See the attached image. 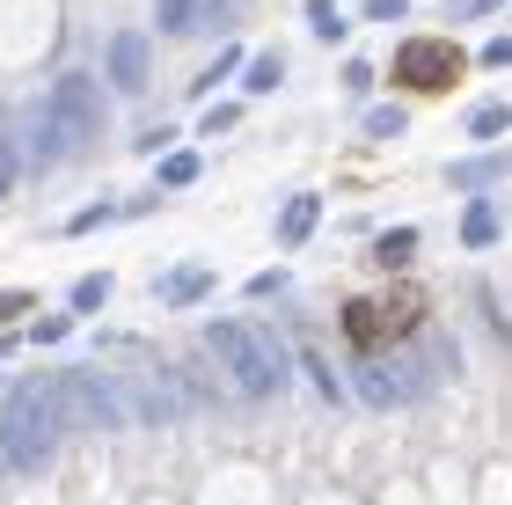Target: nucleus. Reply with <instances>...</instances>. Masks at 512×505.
I'll return each mask as SVG.
<instances>
[{
	"instance_id": "16",
	"label": "nucleus",
	"mask_w": 512,
	"mask_h": 505,
	"mask_svg": "<svg viewBox=\"0 0 512 505\" xmlns=\"http://www.w3.org/2000/svg\"><path fill=\"white\" fill-rule=\"evenodd\" d=\"M278 81H286V52H256L249 59V96H271Z\"/></svg>"
},
{
	"instance_id": "22",
	"label": "nucleus",
	"mask_w": 512,
	"mask_h": 505,
	"mask_svg": "<svg viewBox=\"0 0 512 505\" xmlns=\"http://www.w3.org/2000/svg\"><path fill=\"white\" fill-rule=\"evenodd\" d=\"M183 183H198V154H169L161 162V191H183Z\"/></svg>"
},
{
	"instance_id": "15",
	"label": "nucleus",
	"mask_w": 512,
	"mask_h": 505,
	"mask_svg": "<svg viewBox=\"0 0 512 505\" xmlns=\"http://www.w3.org/2000/svg\"><path fill=\"white\" fill-rule=\"evenodd\" d=\"M498 132H512V103H476L469 110V140H498Z\"/></svg>"
},
{
	"instance_id": "14",
	"label": "nucleus",
	"mask_w": 512,
	"mask_h": 505,
	"mask_svg": "<svg viewBox=\"0 0 512 505\" xmlns=\"http://www.w3.org/2000/svg\"><path fill=\"white\" fill-rule=\"evenodd\" d=\"M498 235H505V220H498V205H483V198H476V205H469V213H461V242H469V249H491Z\"/></svg>"
},
{
	"instance_id": "18",
	"label": "nucleus",
	"mask_w": 512,
	"mask_h": 505,
	"mask_svg": "<svg viewBox=\"0 0 512 505\" xmlns=\"http://www.w3.org/2000/svg\"><path fill=\"white\" fill-rule=\"evenodd\" d=\"M410 249H417V227H388V235L374 242V264L395 271V264H410Z\"/></svg>"
},
{
	"instance_id": "6",
	"label": "nucleus",
	"mask_w": 512,
	"mask_h": 505,
	"mask_svg": "<svg viewBox=\"0 0 512 505\" xmlns=\"http://www.w3.org/2000/svg\"><path fill=\"white\" fill-rule=\"evenodd\" d=\"M395 81L425 88V96L454 88L461 81V44L454 37H410V44H395Z\"/></svg>"
},
{
	"instance_id": "7",
	"label": "nucleus",
	"mask_w": 512,
	"mask_h": 505,
	"mask_svg": "<svg viewBox=\"0 0 512 505\" xmlns=\"http://www.w3.org/2000/svg\"><path fill=\"white\" fill-rule=\"evenodd\" d=\"M103 81L118 88V96H139V88L154 81V37L147 30H118L103 44Z\"/></svg>"
},
{
	"instance_id": "25",
	"label": "nucleus",
	"mask_w": 512,
	"mask_h": 505,
	"mask_svg": "<svg viewBox=\"0 0 512 505\" xmlns=\"http://www.w3.org/2000/svg\"><path fill=\"white\" fill-rule=\"evenodd\" d=\"M118 213H125V205H110V198H103V205H81V213L66 220V227H74V235H88V227H103V220H118Z\"/></svg>"
},
{
	"instance_id": "4",
	"label": "nucleus",
	"mask_w": 512,
	"mask_h": 505,
	"mask_svg": "<svg viewBox=\"0 0 512 505\" xmlns=\"http://www.w3.org/2000/svg\"><path fill=\"white\" fill-rule=\"evenodd\" d=\"M44 103H52V118H59L66 154H88L103 140V81L96 74H59L52 88H44Z\"/></svg>"
},
{
	"instance_id": "8",
	"label": "nucleus",
	"mask_w": 512,
	"mask_h": 505,
	"mask_svg": "<svg viewBox=\"0 0 512 505\" xmlns=\"http://www.w3.org/2000/svg\"><path fill=\"white\" fill-rule=\"evenodd\" d=\"M15 154H22L30 169H66V162H74V154H66V140H59V118H52V103H44V96L22 110V140H15Z\"/></svg>"
},
{
	"instance_id": "20",
	"label": "nucleus",
	"mask_w": 512,
	"mask_h": 505,
	"mask_svg": "<svg viewBox=\"0 0 512 505\" xmlns=\"http://www.w3.org/2000/svg\"><path fill=\"white\" fill-rule=\"evenodd\" d=\"M110 301V271H88V279H74V315H96Z\"/></svg>"
},
{
	"instance_id": "28",
	"label": "nucleus",
	"mask_w": 512,
	"mask_h": 505,
	"mask_svg": "<svg viewBox=\"0 0 512 505\" xmlns=\"http://www.w3.org/2000/svg\"><path fill=\"white\" fill-rule=\"evenodd\" d=\"M410 0H366V22H403Z\"/></svg>"
},
{
	"instance_id": "33",
	"label": "nucleus",
	"mask_w": 512,
	"mask_h": 505,
	"mask_svg": "<svg viewBox=\"0 0 512 505\" xmlns=\"http://www.w3.org/2000/svg\"><path fill=\"white\" fill-rule=\"evenodd\" d=\"M8 352H15V337H0V359H8Z\"/></svg>"
},
{
	"instance_id": "12",
	"label": "nucleus",
	"mask_w": 512,
	"mask_h": 505,
	"mask_svg": "<svg viewBox=\"0 0 512 505\" xmlns=\"http://www.w3.org/2000/svg\"><path fill=\"white\" fill-rule=\"evenodd\" d=\"M315 220H322V198H315V191H293V198H286V213H278V242L300 249V242L315 235Z\"/></svg>"
},
{
	"instance_id": "1",
	"label": "nucleus",
	"mask_w": 512,
	"mask_h": 505,
	"mask_svg": "<svg viewBox=\"0 0 512 505\" xmlns=\"http://www.w3.org/2000/svg\"><path fill=\"white\" fill-rule=\"evenodd\" d=\"M205 352L220 359L227 388H235V396H249V403L286 396V381H293V352L278 344V330L242 323V315H213V323H205Z\"/></svg>"
},
{
	"instance_id": "13",
	"label": "nucleus",
	"mask_w": 512,
	"mask_h": 505,
	"mask_svg": "<svg viewBox=\"0 0 512 505\" xmlns=\"http://www.w3.org/2000/svg\"><path fill=\"white\" fill-rule=\"evenodd\" d=\"M352 388H359V396L374 403V410H395V403H403V396H395V374H388V366H374V359H359V366H352Z\"/></svg>"
},
{
	"instance_id": "11",
	"label": "nucleus",
	"mask_w": 512,
	"mask_h": 505,
	"mask_svg": "<svg viewBox=\"0 0 512 505\" xmlns=\"http://www.w3.org/2000/svg\"><path fill=\"white\" fill-rule=\"evenodd\" d=\"M498 176H512V154H505V147H498V154H469V162H454V169H447L454 191H491Z\"/></svg>"
},
{
	"instance_id": "2",
	"label": "nucleus",
	"mask_w": 512,
	"mask_h": 505,
	"mask_svg": "<svg viewBox=\"0 0 512 505\" xmlns=\"http://www.w3.org/2000/svg\"><path fill=\"white\" fill-rule=\"evenodd\" d=\"M59 440H66V410H59V381H22L8 403H0V462L15 476H44L59 462Z\"/></svg>"
},
{
	"instance_id": "21",
	"label": "nucleus",
	"mask_w": 512,
	"mask_h": 505,
	"mask_svg": "<svg viewBox=\"0 0 512 505\" xmlns=\"http://www.w3.org/2000/svg\"><path fill=\"white\" fill-rule=\"evenodd\" d=\"M235 66H242V52H235V44H220V59H213V66H205V74L191 81V96H213V88H220L227 74H235Z\"/></svg>"
},
{
	"instance_id": "26",
	"label": "nucleus",
	"mask_w": 512,
	"mask_h": 505,
	"mask_svg": "<svg viewBox=\"0 0 512 505\" xmlns=\"http://www.w3.org/2000/svg\"><path fill=\"white\" fill-rule=\"evenodd\" d=\"M505 0H447V22H476V15H498Z\"/></svg>"
},
{
	"instance_id": "5",
	"label": "nucleus",
	"mask_w": 512,
	"mask_h": 505,
	"mask_svg": "<svg viewBox=\"0 0 512 505\" xmlns=\"http://www.w3.org/2000/svg\"><path fill=\"white\" fill-rule=\"evenodd\" d=\"M388 374H395V396L417 403V396H432V388L447 381V374H461V352H454V337H447V330H425L403 359L388 366Z\"/></svg>"
},
{
	"instance_id": "23",
	"label": "nucleus",
	"mask_w": 512,
	"mask_h": 505,
	"mask_svg": "<svg viewBox=\"0 0 512 505\" xmlns=\"http://www.w3.org/2000/svg\"><path fill=\"white\" fill-rule=\"evenodd\" d=\"M366 140H403V110H366Z\"/></svg>"
},
{
	"instance_id": "27",
	"label": "nucleus",
	"mask_w": 512,
	"mask_h": 505,
	"mask_svg": "<svg viewBox=\"0 0 512 505\" xmlns=\"http://www.w3.org/2000/svg\"><path fill=\"white\" fill-rule=\"evenodd\" d=\"M381 74H374V66H366V59H352V66H344V88H352V96H366V88H374Z\"/></svg>"
},
{
	"instance_id": "31",
	"label": "nucleus",
	"mask_w": 512,
	"mask_h": 505,
	"mask_svg": "<svg viewBox=\"0 0 512 505\" xmlns=\"http://www.w3.org/2000/svg\"><path fill=\"white\" fill-rule=\"evenodd\" d=\"M483 66H512V37H491V44H483Z\"/></svg>"
},
{
	"instance_id": "3",
	"label": "nucleus",
	"mask_w": 512,
	"mask_h": 505,
	"mask_svg": "<svg viewBox=\"0 0 512 505\" xmlns=\"http://www.w3.org/2000/svg\"><path fill=\"white\" fill-rule=\"evenodd\" d=\"M52 381H59L66 432H132V410H125V388H118V374L88 366V374H52Z\"/></svg>"
},
{
	"instance_id": "32",
	"label": "nucleus",
	"mask_w": 512,
	"mask_h": 505,
	"mask_svg": "<svg viewBox=\"0 0 512 505\" xmlns=\"http://www.w3.org/2000/svg\"><path fill=\"white\" fill-rule=\"evenodd\" d=\"M30 308V293H0V323H8V315H22Z\"/></svg>"
},
{
	"instance_id": "19",
	"label": "nucleus",
	"mask_w": 512,
	"mask_h": 505,
	"mask_svg": "<svg viewBox=\"0 0 512 505\" xmlns=\"http://www.w3.org/2000/svg\"><path fill=\"white\" fill-rule=\"evenodd\" d=\"M300 374L315 381V396H322V403H337V396H344V381L330 374V359H322V352H300Z\"/></svg>"
},
{
	"instance_id": "10",
	"label": "nucleus",
	"mask_w": 512,
	"mask_h": 505,
	"mask_svg": "<svg viewBox=\"0 0 512 505\" xmlns=\"http://www.w3.org/2000/svg\"><path fill=\"white\" fill-rule=\"evenodd\" d=\"M154 293H161V308H198L205 293H213V264H183V271H169Z\"/></svg>"
},
{
	"instance_id": "24",
	"label": "nucleus",
	"mask_w": 512,
	"mask_h": 505,
	"mask_svg": "<svg viewBox=\"0 0 512 505\" xmlns=\"http://www.w3.org/2000/svg\"><path fill=\"white\" fill-rule=\"evenodd\" d=\"M15 169H22V154H15V132H8V118H0V198L15 191Z\"/></svg>"
},
{
	"instance_id": "29",
	"label": "nucleus",
	"mask_w": 512,
	"mask_h": 505,
	"mask_svg": "<svg viewBox=\"0 0 512 505\" xmlns=\"http://www.w3.org/2000/svg\"><path fill=\"white\" fill-rule=\"evenodd\" d=\"M66 330H74V323H66V315H44V323H37V330H30V337H37V344H59V337H66Z\"/></svg>"
},
{
	"instance_id": "30",
	"label": "nucleus",
	"mask_w": 512,
	"mask_h": 505,
	"mask_svg": "<svg viewBox=\"0 0 512 505\" xmlns=\"http://www.w3.org/2000/svg\"><path fill=\"white\" fill-rule=\"evenodd\" d=\"M235 125V103H220V110H205V140H220V132Z\"/></svg>"
},
{
	"instance_id": "17",
	"label": "nucleus",
	"mask_w": 512,
	"mask_h": 505,
	"mask_svg": "<svg viewBox=\"0 0 512 505\" xmlns=\"http://www.w3.org/2000/svg\"><path fill=\"white\" fill-rule=\"evenodd\" d=\"M308 30H315L322 44H337L344 30H352V22H344V8H337V0H308Z\"/></svg>"
},
{
	"instance_id": "9",
	"label": "nucleus",
	"mask_w": 512,
	"mask_h": 505,
	"mask_svg": "<svg viewBox=\"0 0 512 505\" xmlns=\"http://www.w3.org/2000/svg\"><path fill=\"white\" fill-rule=\"evenodd\" d=\"M220 15H227V0H154V22L169 37H198V30H213Z\"/></svg>"
}]
</instances>
